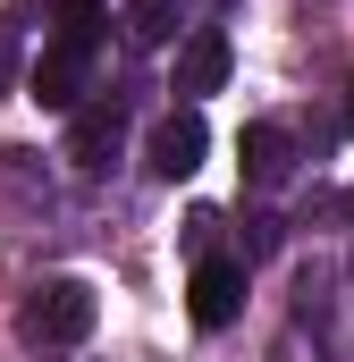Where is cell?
<instances>
[{
    "mask_svg": "<svg viewBox=\"0 0 354 362\" xmlns=\"http://www.w3.org/2000/svg\"><path fill=\"white\" fill-rule=\"evenodd\" d=\"M93 312H101V303H93L85 278H42V286L17 303V337H25V346H85Z\"/></svg>",
    "mask_w": 354,
    "mask_h": 362,
    "instance_id": "cell-1",
    "label": "cell"
},
{
    "mask_svg": "<svg viewBox=\"0 0 354 362\" xmlns=\"http://www.w3.org/2000/svg\"><path fill=\"white\" fill-rule=\"evenodd\" d=\"M202 152H211V127H202V110L185 101V110H169L161 127H152V144H144V169L161 185H177V177H194L202 169Z\"/></svg>",
    "mask_w": 354,
    "mask_h": 362,
    "instance_id": "cell-2",
    "label": "cell"
},
{
    "mask_svg": "<svg viewBox=\"0 0 354 362\" xmlns=\"http://www.w3.org/2000/svg\"><path fill=\"white\" fill-rule=\"evenodd\" d=\"M185 312H194V329H228V320L245 312V262L202 253V262H194V278H185Z\"/></svg>",
    "mask_w": 354,
    "mask_h": 362,
    "instance_id": "cell-3",
    "label": "cell"
},
{
    "mask_svg": "<svg viewBox=\"0 0 354 362\" xmlns=\"http://www.w3.org/2000/svg\"><path fill=\"white\" fill-rule=\"evenodd\" d=\"M228 68H236V51H228L219 25H194V34L177 42V93H185V101L219 93V85H228Z\"/></svg>",
    "mask_w": 354,
    "mask_h": 362,
    "instance_id": "cell-4",
    "label": "cell"
},
{
    "mask_svg": "<svg viewBox=\"0 0 354 362\" xmlns=\"http://www.w3.org/2000/svg\"><path fill=\"white\" fill-rule=\"evenodd\" d=\"M118 135H127V101H93V110H76V127H68V160L85 177H101L110 152H118Z\"/></svg>",
    "mask_w": 354,
    "mask_h": 362,
    "instance_id": "cell-5",
    "label": "cell"
},
{
    "mask_svg": "<svg viewBox=\"0 0 354 362\" xmlns=\"http://www.w3.org/2000/svg\"><path fill=\"white\" fill-rule=\"evenodd\" d=\"M236 160H245V185L270 194V185H287V169H295V144H287L278 118H253V127L236 135Z\"/></svg>",
    "mask_w": 354,
    "mask_h": 362,
    "instance_id": "cell-6",
    "label": "cell"
},
{
    "mask_svg": "<svg viewBox=\"0 0 354 362\" xmlns=\"http://www.w3.org/2000/svg\"><path fill=\"white\" fill-rule=\"evenodd\" d=\"M85 51H59V42H51V51H42V68H34V101H42V110H76V93H85Z\"/></svg>",
    "mask_w": 354,
    "mask_h": 362,
    "instance_id": "cell-7",
    "label": "cell"
},
{
    "mask_svg": "<svg viewBox=\"0 0 354 362\" xmlns=\"http://www.w3.org/2000/svg\"><path fill=\"white\" fill-rule=\"evenodd\" d=\"M177 25H185V0H127V34H135L144 51H161Z\"/></svg>",
    "mask_w": 354,
    "mask_h": 362,
    "instance_id": "cell-8",
    "label": "cell"
},
{
    "mask_svg": "<svg viewBox=\"0 0 354 362\" xmlns=\"http://www.w3.org/2000/svg\"><path fill=\"white\" fill-rule=\"evenodd\" d=\"M59 51H101V0H59V34H51Z\"/></svg>",
    "mask_w": 354,
    "mask_h": 362,
    "instance_id": "cell-9",
    "label": "cell"
},
{
    "mask_svg": "<svg viewBox=\"0 0 354 362\" xmlns=\"http://www.w3.org/2000/svg\"><path fill=\"white\" fill-rule=\"evenodd\" d=\"M17 85V25H8V17H0V93Z\"/></svg>",
    "mask_w": 354,
    "mask_h": 362,
    "instance_id": "cell-10",
    "label": "cell"
},
{
    "mask_svg": "<svg viewBox=\"0 0 354 362\" xmlns=\"http://www.w3.org/2000/svg\"><path fill=\"white\" fill-rule=\"evenodd\" d=\"M245 228H253V236H245V262H253V253H270V245H278V219H262V211H253Z\"/></svg>",
    "mask_w": 354,
    "mask_h": 362,
    "instance_id": "cell-11",
    "label": "cell"
},
{
    "mask_svg": "<svg viewBox=\"0 0 354 362\" xmlns=\"http://www.w3.org/2000/svg\"><path fill=\"white\" fill-rule=\"evenodd\" d=\"M346 127H354V85H346Z\"/></svg>",
    "mask_w": 354,
    "mask_h": 362,
    "instance_id": "cell-12",
    "label": "cell"
}]
</instances>
